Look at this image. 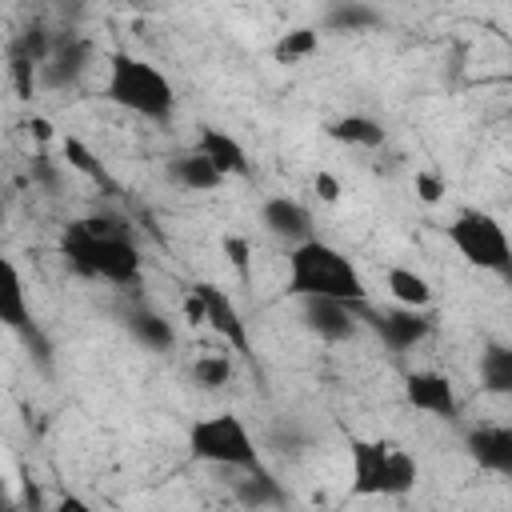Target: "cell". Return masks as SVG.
I'll return each instance as SVG.
<instances>
[{
  "label": "cell",
  "mask_w": 512,
  "mask_h": 512,
  "mask_svg": "<svg viewBox=\"0 0 512 512\" xmlns=\"http://www.w3.org/2000/svg\"><path fill=\"white\" fill-rule=\"evenodd\" d=\"M400 396L412 412H424L432 420H460V396L456 384L440 368H408L400 376Z\"/></svg>",
  "instance_id": "10"
},
{
  "label": "cell",
  "mask_w": 512,
  "mask_h": 512,
  "mask_svg": "<svg viewBox=\"0 0 512 512\" xmlns=\"http://www.w3.org/2000/svg\"><path fill=\"white\" fill-rule=\"evenodd\" d=\"M96 64V44L76 32V28H60L56 32V48L48 56V64L40 68V88L60 92V88H76Z\"/></svg>",
  "instance_id": "11"
},
{
  "label": "cell",
  "mask_w": 512,
  "mask_h": 512,
  "mask_svg": "<svg viewBox=\"0 0 512 512\" xmlns=\"http://www.w3.org/2000/svg\"><path fill=\"white\" fill-rule=\"evenodd\" d=\"M124 332H128L140 348H148V352H156V356H168V352L176 348V324H172L164 312H156L152 304H144V300H136V304L124 308Z\"/></svg>",
  "instance_id": "16"
},
{
  "label": "cell",
  "mask_w": 512,
  "mask_h": 512,
  "mask_svg": "<svg viewBox=\"0 0 512 512\" xmlns=\"http://www.w3.org/2000/svg\"><path fill=\"white\" fill-rule=\"evenodd\" d=\"M464 456L472 460L476 472L512 480V424L484 420V424L464 428Z\"/></svg>",
  "instance_id": "12"
},
{
  "label": "cell",
  "mask_w": 512,
  "mask_h": 512,
  "mask_svg": "<svg viewBox=\"0 0 512 512\" xmlns=\"http://www.w3.org/2000/svg\"><path fill=\"white\" fill-rule=\"evenodd\" d=\"M416 456L388 436H352L348 440V496L356 500H400L416 488Z\"/></svg>",
  "instance_id": "4"
},
{
  "label": "cell",
  "mask_w": 512,
  "mask_h": 512,
  "mask_svg": "<svg viewBox=\"0 0 512 512\" xmlns=\"http://www.w3.org/2000/svg\"><path fill=\"white\" fill-rule=\"evenodd\" d=\"M316 52H320V28H312V24H296V28L280 32L276 44H272V60L284 64V68L308 64Z\"/></svg>",
  "instance_id": "24"
},
{
  "label": "cell",
  "mask_w": 512,
  "mask_h": 512,
  "mask_svg": "<svg viewBox=\"0 0 512 512\" xmlns=\"http://www.w3.org/2000/svg\"><path fill=\"white\" fill-rule=\"evenodd\" d=\"M480 392L512 400V340H488L476 356Z\"/></svg>",
  "instance_id": "19"
},
{
  "label": "cell",
  "mask_w": 512,
  "mask_h": 512,
  "mask_svg": "<svg viewBox=\"0 0 512 512\" xmlns=\"http://www.w3.org/2000/svg\"><path fill=\"white\" fill-rule=\"evenodd\" d=\"M412 184H416V196H420V204H428V208H432V204H440V200H444V192H448L444 176H440V172H432V168H420Z\"/></svg>",
  "instance_id": "27"
},
{
  "label": "cell",
  "mask_w": 512,
  "mask_h": 512,
  "mask_svg": "<svg viewBox=\"0 0 512 512\" xmlns=\"http://www.w3.org/2000/svg\"><path fill=\"white\" fill-rule=\"evenodd\" d=\"M8 84L16 88V96L20 100H32V92L40 88V68L28 60V56H20V52H8Z\"/></svg>",
  "instance_id": "26"
},
{
  "label": "cell",
  "mask_w": 512,
  "mask_h": 512,
  "mask_svg": "<svg viewBox=\"0 0 512 512\" xmlns=\"http://www.w3.org/2000/svg\"><path fill=\"white\" fill-rule=\"evenodd\" d=\"M192 292H196V296H200V304H204V328H212L228 352H236V356H248V360H252L248 320H244V312L236 308L232 292H228V288H220L216 280H196V284H192Z\"/></svg>",
  "instance_id": "9"
},
{
  "label": "cell",
  "mask_w": 512,
  "mask_h": 512,
  "mask_svg": "<svg viewBox=\"0 0 512 512\" xmlns=\"http://www.w3.org/2000/svg\"><path fill=\"white\" fill-rule=\"evenodd\" d=\"M0 324H4L12 336H20V340L32 348V356H40L44 368L52 364V344H48V336L40 332V324H36V316H32L28 288H24V276H20V268H16L12 256L0 260Z\"/></svg>",
  "instance_id": "7"
},
{
  "label": "cell",
  "mask_w": 512,
  "mask_h": 512,
  "mask_svg": "<svg viewBox=\"0 0 512 512\" xmlns=\"http://www.w3.org/2000/svg\"><path fill=\"white\" fill-rule=\"evenodd\" d=\"M232 496L244 512H272V508H284L288 504V488L276 480L272 468H252V472H236L232 480Z\"/></svg>",
  "instance_id": "17"
},
{
  "label": "cell",
  "mask_w": 512,
  "mask_h": 512,
  "mask_svg": "<svg viewBox=\"0 0 512 512\" xmlns=\"http://www.w3.org/2000/svg\"><path fill=\"white\" fill-rule=\"evenodd\" d=\"M12 512H16V508H12Z\"/></svg>",
  "instance_id": "36"
},
{
  "label": "cell",
  "mask_w": 512,
  "mask_h": 512,
  "mask_svg": "<svg viewBox=\"0 0 512 512\" xmlns=\"http://www.w3.org/2000/svg\"><path fill=\"white\" fill-rule=\"evenodd\" d=\"M224 256H228V264L236 268V276H240V280H248V276H252V268H248L252 248H248V240H244V236H224Z\"/></svg>",
  "instance_id": "28"
},
{
  "label": "cell",
  "mask_w": 512,
  "mask_h": 512,
  "mask_svg": "<svg viewBox=\"0 0 512 512\" xmlns=\"http://www.w3.org/2000/svg\"><path fill=\"white\" fill-rule=\"evenodd\" d=\"M508 200H512V184H508Z\"/></svg>",
  "instance_id": "35"
},
{
  "label": "cell",
  "mask_w": 512,
  "mask_h": 512,
  "mask_svg": "<svg viewBox=\"0 0 512 512\" xmlns=\"http://www.w3.org/2000/svg\"><path fill=\"white\" fill-rule=\"evenodd\" d=\"M260 228L280 240L284 248H296V244H308L316 240V220H312V208L296 196H264L260 200Z\"/></svg>",
  "instance_id": "14"
},
{
  "label": "cell",
  "mask_w": 512,
  "mask_h": 512,
  "mask_svg": "<svg viewBox=\"0 0 512 512\" xmlns=\"http://www.w3.org/2000/svg\"><path fill=\"white\" fill-rule=\"evenodd\" d=\"M360 308L336 304V300H300L296 304V320L320 344H348L360 332Z\"/></svg>",
  "instance_id": "13"
},
{
  "label": "cell",
  "mask_w": 512,
  "mask_h": 512,
  "mask_svg": "<svg viewBox=\"0 0 512 512\" xmlns=\"http://www.w3.org/2000/svg\"><path fill=\"white\" fill-rule=\"evenodd\" d=\"M32 184H44V188H56L60 184V164L48 152H36L32 156Z\"/></svg>",
  "instance_id": "29"
},
{
  "label": "cell",
  "mask_w": 512,
  "mask_h": 512,
  "mask_svg": "<svg viewBox=\"0 0 512 512\" xmlns=\"http://www.w3.org/2000/svg\"><path fill=\"white\" fill-rule=\"evenodd\" d=\"M444 236L468 268L488 272L512 288V236L500 216H492L488 208H460L444 224Z\"/></svg>",
  "instance_id": "6"
},
{
  "label": "cell",
  "mask_w": 512,
  "mask_h": 512,
  "mask_svg": "<svg viewBox=\"0 0 512 512\" xmlns=\"http://www.w3.org/2000/svg\"><path fill=\"white\" fill-rule=\"evenodd\" d=\"M44 512H96L84 496H76V492H60L56 500H48V508Z\"/></svg>",
  "instance_id": "31"
},
{
  "label": "cell",
  "mask_w": 512,
  "mask_h": 512,
  "mask_svg": "<svg viewBox=\"0 0 512 512\" xmlns=\"http://www.w3.org/2000/svg\"><path fill=\"white\" fill-rule=\"evenodd\" d=\"M384 288H388L392 304H400V308L432 312V304H436V288H432V280L420 276L416 268H404V264H392V268L384 272Z\"/></svg>",
  "instance_id": "21"
},
{
  "label": "cell",
  "mask_w": 512,
  "mask_h": 512,
  "mask_svg": "<svg viewBox=\"0 0 512 512\" xmlns=\"http://www.w3.org/2000/svg\"><path fill=\"white\" fill-rule=\"evenodd\" d=\"M380 24H384V12L372 4H360V0H336L320 16L324 32H372Z\"/></svg>",
  "instance_id": "22"
},
{
  "label": "cell",
  "mask_w": 512,
  "mask_h": 512,
  "mask_svg": "<svg viewBox=\"0 0 512 512\" xmlns=\"http://www.w3.org/2000/svg\"><path fill=\"white\" fill-rule=\"evenodd\" d=\"M192 148L224 176V180H248L252 176V160H248V148L232 136V132H224V128H216V124H196V140H192Z\"/></svg>",
  "instance_id": "15"
},
{
  "label": "cell",
  "mask_w": 512,
  "mask_h": 512,
  "mask_svg": "<svg viewBox=\"0 0 512 512\" xmlns=\"http://www.w3.org/2000/svg\"><path fill=\"white\" fill-rule=\"evenodd\" d=\"M60 164H64L68 172H76V176H84V180L100 184L104 192H116V180L108 176L104 160H100V156H96L80 136H64V140H60Z\"/></svg>",
  "instance_id": "23"
},
{
  "label": "cell",
  "mask_w": 512,
  "mask_h": 512,
  "mask_svg": "<svg viewBox=\"0 0 512 512\" xmlns=\"http://www.w3.org/2000/svg\"><path fill=\"white\" fill-rule=\"evenodd\" d=\"M312 192H316V196H320V200H324V204H336V200H340V192H344V188H340V180H336V176H332V172H324V168H320V172H316V176H312Z\"/></svg>",
  "instance_id": "30"
},
{
  "label": "cell",
  "mask_w": 512,
  "mask_h": 512,
  "mask_svg": "<svg viewBox=\"0 0 512 512\" xmlns=\"http://www.w3.org/2000/svg\"><path fill=\"white\" fill-rule=\"evenodd\" d=\"M324 136L344 144V148H356V152H376L388 140L384 124L376 116H368V112H340V116H332L324 124Z\"/></svg>",
  "instance_id": "18"
},
{
  "label": "cell",
  "mask_w": 512,
  "mask_h": 512,
  "mask_svg": "<svg viewBox=\"0 0 512 512\" xmlns=\"http://www.w3.org/2000/svg\"><path fill=\"white\" fill-rule=\"evenodd\" d=\"M164 176H168V184H176L180 192H216V188L224 184V176H220V172H216V168H212L196 148L168 156Z\"/></svg>",
  "instance_id": "20"
},
{
  "label": "cell",
  "mask_w": 512,
  "mask_h": 512,
  "mask_svg": "<svg viewBox=\"0 0 512 512\" xmlns=\"http://www.w3.org/2000/svg\"><path fill=\"white\" fill-rule=\"evenodd\" d=\"M504 80L512 84V44H508V68H504Z\"/></svg>",
  "instance_id": "34"
},
{
  "label": "cell",
  "mask_w": 512,
  "mask_h": 512,
  "mask_svg": "<svg viewBox=\"0 0 512 512\" xmlns=\"http://www.w3.org/2000/svg\"><path fill=\"white\" fill-rule=\"evenodd\" d=\"M232 376H236V360H232L228 348H224V352H200V356L192 360V368H188V380H192L196 388H204V392L224 388Z\"/></svg>",
  "instance_id": "25"
},
{
  "label": "cell",
  "mask_w": 512,
  "mask_h": 512,
  "mask_svg": "<svg viewBox=\"0 0 512 512\" xmlns=\"http://www.w3.org/2000/svg\"><path fill=\"white\" fill-rule=\"evenodd\" d=\"M104 100L116 104L120 112L148 120V124H172L176 116V84L168 80V72L128 48L108 52V72H104Z\"/></svg>",
  "instance_id": "3"
},
{
  "label": "cell",
  "mask_w": 512,
  "mask_h": 512,
  "mask_svg": "<svg viewBox=\"0 0 512 512\" xmlns=\"http://www.w3.org/2000/svg\"><path fill=\"white\" fill-rule=\"evenodd\" d=\"M180 312H184V320L192 324V328H204V304H200V296L188 288L184 292V300H180Z\"/></svg>",
  "instance_id": "32"
},
{
  "label": "cell",
  "mask_w": 512,
  "mask_h": 512,
  "mask_svg": "<svg viewBox=\"0 0 512 512\" xmlns=\"http://www.w3.org/2000/svg\"><path fill=\"white\" fill-rule=\"evenodd\" d=\"M360 324L372 328V336L384 344V352L404 356V352L420 348V344L432 336L436 316H432V312H416V308H400V304H388V308L364 304V308H360Z\"/></svg>",
  "instance_id": "8"
},
{
  "label": "cell",
  "mask_w": 512,
  "mask_h": 512,
  "mask_svg": "<svg viewBox=\"0 0 512 512\" xmlns=\"http://www.w3.org/2000/svg\"><path fill=\"white\" fill-rule=\"evenodd\" d=\"M28 132H32L40 144H48V140H52V124H48L44 116H32V120H28Z\"/></svg>",
  "instance_id": "33"
},
{
  "label": "cell",
  "mask_w": 512,
  "mask_h": 512,
  "mask_svg": "<svg viewBox=\"0 0 512 512\" xmlns=\"http://www.w3.org/2000/svg\"><path fill=\"white\" fill-rule=\"evenodd\" d=\"M188 452H192V460L212 464V468H224V472H252V468L264 464L252 428L232 408L196 416L188 424Z\"/></svg>",
  "instance_id": "5"
},
{
  "label": "cell",
  "mask_w": 512,
  "mask_h": 512,
  "mask_svg": "<svg viewBox=\"0 0 512 512\" xmlns=\"http://www.w3.org/2000/svg\"><path fill=\"white\" fill-rule=\"evenodd\" d=\"M60 260L80 280H100L112 288H140L144 280V252L132 236V228L120 216L92 212L76 216L60 232Z\"/></svg>",
  "instance_id": "1"
},
{
  "label": "cell",
  "mask_w": 512,
  "mask_h": 512,
  "mask_svg": "<svg viewBox=\"0 0 512 512\" xmlns=\"http://www.w3.org/2000/svg\"><path fill=\"white\" fill-rule=\"evenodd\" d=\"M284 296L288 300H336V304H372V292H368V280L364 272L356 268V260L328 244V240H308V244H296L288 248L284 256Z\"/></svg>",
  "instance_id": "2"
}]
</instances>
